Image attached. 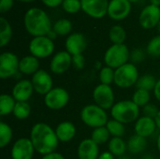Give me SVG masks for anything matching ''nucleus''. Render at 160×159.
Instances as JSON below:
<instances>
[{"instance_id":"nucleus-1","label":"nucleus","mask_w":160,"mask_h":159,"mask_svg":"<svg viewBox=\"0 0 160 159\" xmlns=\"http://www.w3.org/2000/svg\"><path fill=\"white\" fill-rule=\"evenodd\" d=\"M30 140L36 152L43 156L55 152L59 142L55 130L45 123H38L33 126Z\"/></svg>"},{"instance_id":"nucleus-2","label":"nucleus","mask_w":160,"mask_h":159,"mask_svg":"<svg viewBox=\"0 0 160 159\" xmlns=\"http://www.w3.org/2000/svg\"><path fill=\"white\" fill-rule=\"evenodd\" d=\"M24 26L26 31L35 37L47 36L52 29L49 16L38 7L27 10L24 15Z\"/></svg>"},{"instance_id":"nucleus-3","label":"nucleus","mask_w":160,"mask_h":159,"mask_svg":"<svg viewBox=\"0 0 160 159\" xmlns=\"http://www.w3.org/2000/svg\"><path fill=\"white\" fill-rule=\"evenodd\" d=\"M111 114L112 119L124 125L130 124L139 119L140 107L132 100H122L112 106L111 109Z\"/></svg>"},{"instance_id":"nucleus-4","label":"nucleus","mask_w":160,"mask_h":159,"mask_svg":"<svg viewBox=\"0 0 160 159\" xmlns=\"http://www.w3.org/2000/svg\"><path fill=\"white\" fill-rule=\"evenodd\" d=\"M81 119L87 127L93 128L105 127L109 121L105 110L96 104L84 106L81 112Z\"/></svg>"},{"instance_id":"nucleus-5","label":"nucleus","mask_w":160,"mask_h":159,"mask_svg":"<svg viewBox=\"0 0 160 159\" xmlns=\"http://www.w3.org/2000/svg\"><path fill=\"white\" fill-rule=\"evenodd\" d=\"M129 56L128 48L125 44H113L106 51L104 62L107 67L116 69L128 63Z\"/></svg>"},{"instance_id":"nucleus-6","label":"nucleus","mask_w":160,"mask_h":159,"mask_svg":"<svg viewBox=\"0 0 160 159\" xmlns=\"http://www.w3.org/2000/svg\"><path fill=\"white\" fill-rule=\"evenodd\" d=\"M139 71L132 63H127L115 69L114 83L120 88H129L136 85L139 80Z\"/></svg>"},{"instance_id":"nucleus-7","label":"nucleus","mask_w":160,"mask_h":159,"mask_svg":"<svg viewBox=\"0 0 160 159\" xmlns=\"http://www.w3.org/2000/svg\"><path fill=\"white\" fill-rule=\"evenodd\" d=\"M29 51L31 55L39 58H46L52 54L54 51V43L47 36L36 37L29 44Z\"/></svg>"},{"instance_id":"nucleus-8","label":"nucleus","mask_w":160,"mask_h":159,"mask_svg":"<svg viewBox=\"0 0 160 159\" xmlns=\"http://www.w3.org/2000/svg\"><path fill=\"white\" fill-rule=\"evenodd\" d=\"M69 101L68 91L62 87L52 88L44 97V103L50 110L58 111L65 108Z\"/></svg>"},{"instance_id":"nucleus-9","label":"nucleus","mask_w":160,"mask_h":159,"mask_svg":"<svg viewBox=\"0 0 160 159\" xmlns=\"http://www.w3.org/2000/svg\"><path fill=\"white\" fill-rule=\"evenodd\" d=\"M93 98L96 105L106 110L112 109L114 103V94L111 85L98 84L93 91Z\"/></svg>"},{"instance_id":"nucleus-10","label":"nucleus","mask_w":160,"mask_h":159,"mask_svg":"<svg viewBox=\"0 0 160 159\" xmlns=\"http://www.w3.org/2000/svg\"><path fill=\"white\" fill-rule=\"evenodd\" d=\"M20 60L12 52H3L0 55V78L5 80L13 77L19 71Z\"/></svg>"},{"instance_id":"nucleus-11","label":"nucleus","mask_w":160,"mask_h":159,"mask_svg":"<svg viewBox=\"0 0 160 159\" xmlns=\"http://www.w3.org/2000/svg\"><path fill=\"white\" fill-rule=\"evenodd\" d=\"M34 145L30 139L21 138L15 142L11 148L12 159H32L35 153Z\"/></svg>"},{"instance_id":"nucleus-12","label":"nucleus","mask_w":160,"mask_h":159,"mask_svg":"<svg viewBox=\"0 0 160 159\" xmlns=\"http://www.w3.org/2000/svg\"><path fill=\"white\" fill-rule=\"evenodd\" d=\"M32 84L35 92L39 95H47L52 89V78L45 70L39 69L32 76Z\"/></svg>"},{"instance_id":"nucleus-13","label":"nucleus","mask_w":160,"mask_h":159,"mask_svg":"<svg viewBox=\"0 0 160 159\" xmlns=\"http://www.w3.org/2000/svg\"><path fill=\"white\" fill-rule=\"evenodd\" d=\"M82 10L93 18H102L108 13L107 0H81Z\"/></svg>"},{"instance_id":"nucleus-14","label":"nucleus","mask_w":160,"mask_h":159,"mask_svg":"<svg viewBox=\"0 0 160 159\" xmlns=\"http://www.w3.org/2000/svg\"><path fill=\"white\" fill-rule=\"evenodd\" d=\"M160 21L159 7L149 5L145 7L140 14L139 22L142 28L151 29L158 26Z\"/></svg>"},{"instance_id":"nucleus-15","label":"nucleus","mask_w":160,"mask_h":159,"mask_svg":"<svg viewBox=\"0 0 160 159\" xmlns=\"http://www.w3.org/2000/svg\"><path fill=\"white\" fill-rule=\"evenodd\" d=\"M72 65V55L67 51H62L53 55L50 63V69L54 74L65 73Z\"/></svg>"},{"instance_id":"nucleus-16","label":"nucleus","mask_w":160,"mask_h":159,"mask_svg":"<svg viewBox=\"0 0 160 159\" xmlns=\"http://www.w3.org/2000/svg\"><path fill=\"white\" fill-rule=\"evenodd\" d=\"M131 10V5L128 0H112L109 3L108 14L115 21H121L128 17Z\"/></svg>"},{"instance_id":"nucleus-17","label":"nucleus","mask_w":160,"mask_h":159,"mask_svg":"<svg viewBox=\"0 0 160 159\" xmlns=\"http://www.w3.org/2000/svg\"><path fill=\"white\" fill-rule=\"evenodd\" d=\"M32 82L29 80L19 81L12 88L11 96L17 102H27L34 92Z\"/></svg>"},{"instance_id":"nucleus-18","label":"nucleus","mask_w":160,"mask_h":159,"mask_svg":"<svg viewBox=\"0 0 160 159\" xmlns=\"http://www.w3.org/2000/svg\"><path fill=\"white\" fill-rule=\"evenodd\" d=\"M87 41L85 37L81 33H74L68 37L66 40V49L68 53L73 55L82 54L86 49Z\"/></svg>"},{"instance_id":"nucleus-19","label":"nucleus","mask_w":160,"mask_h":159,"mask_svg":"<svg viewBox=\"0 0 160 159\" xmlns=\"http://www.w3.org/2000/svg\"><path fill=\"white\" fill-rule=\"evenodd\" d=\"M158 128L154 118L142 116L139 118L135 123V133L142 138H148L152 136Z\"/></svg>"},{"instance_id":"nucleus-20","label":"nucleus","mask_w":160,"mask_h":159,"mask_svg":"<svg viewBox=\"0 0 160 159\" xmlns=\"http://www.w3.org/2000/svg\"><path fill=\"white\" fill-rule=\"evenodd\" d=\"M99 148L92 139H85L81 142L78 147L79 159H98Z\"/></svg>"},{"instance_id":"nucleus-21","label":"nucleus","mask_w":160,"mask_h":159,"mask_svg":"<svg viewBox=\"0 0 160 159\" xmlns=\"http://www.w3.org/2000/svg\"><path fill=\"white\" fill-rule=\"evenodd\" d=\"M55 133H56V136H57L59 142H68L75 137L76 127L71 122L65 121V122L60 123L56 127Z\"/></svg>"},{"instance_id":"nucleus-22","label":"nucleus","mask_w":160,"mask_h":159,"mask_svg":"<svg viewBox=\"0 0 160 159\" xmlns=\"http://www.w3.org/2000/svg\"><path fill=\"white\" fill-rule=\"evenodd\" d=\"M39 62L38 59L33 55L24 56L20 60L19 63V71L25 75H34L38 71Z\"/></svg>"},{"instance_id":"nucleus-23","label":"nucleus","mask_w":160,"mask_h":159,"mask_svg":"<svg viewBox=\"0 0 160 159\" xmlns=\"http://www.w3.org/2000/svg\"><path fill=\"white\" fill-rule=\"evenodd\" d=\"M146 139L139 135H133L128 142V149L132 154H140L146 148Z\"/></svg>"},{"instance_id":"nucleus-24","label":"nucleus","mask_w":160,"mask_h":159,"mask_svg":"<svg viewBox=\"0 0 160 159\" xmlns=\"http://www.w3.org/2000/svg\"><path fill=\"white\" fill-rule=\"evenodd\" d=\"M16 100L14 97L10 95L3 94L0 97V114L2 116L8 115L10 113H13L15 105H16Z\"/></svg>"},{"instance_id":"nucleus-25","label":"nucleus","mask_w":160,"mask_h":159,"mask_svg":"<svg viewBox=\"0 0 160 159\" xmlns=\"http://www.w3.org/2000/svg\"><path fill=\"white\" fill-rule=\"evenodd\" d=\"M109 152L112 153L115 157H121L123 156L127 149H128V143L122 139V138H117L113 137L110 142H109Z\"/></svg>"},{"instance_id":"nucleus-26","label":"nucleus","mask_w":160,"mask_h":159,"mask_svg":"<svg viewBox=\"0 0 160 159\" xmlns=\"http://www.w3.org/2000/svg\"><path fill=\"white\" fill-rule=\"evenodd\" d=\"M12 29L9 22L4 18H0V47H5L11 39Z\"/></svg>"},{"instance_id":"nucleus-27","label":"nucleus","mask_w":160,"mask_h":159,"mask_svg":"<svg viewBox=\"0 0 160 159\" xmlns=\"http://www.w3.org/2000/svg\"><path fill=\"white\" fill-rule=\"evenodd\" d=\"M157 82H158V81L156 80V78L153 75L145 74L139 78V80L136 83V87H137V89H143V90L150 92L151 90L154 91Z\"/></svg>"},{"instance_id":"nucleus-28","label":"nucleus","mask_w":160,"mask_h":159,"mask_svg":"<svg viewBox=\"0 0 160 159\" xmlns=\"http://www.w3.org/2000/svg\"><path fill=\"white\" fill-rule=\"evenodd\" d=\"M109 37L113 44H124L127 38V33L122 26L114 25L111 28Z\"/></svg>"},{"instance_id":"nucleus-29","label":"nucleus","mask_w":160,"mask_h":159,"mask_svg":"<svg viewBox=\"0 0 160 159\" xmlns=\"http://www.w3.org/2000/svg\"><path fill=\"white\" fill-rule=\"evenodd\" d=\"M110 136H111V134L105 126V127H100L95 128L92 132L91 139L98 145H100V144H104L105 142H107Z\"/></svg>"},{"instance_id":"nucleus-30","label":"nucleus","mask_w":160,"mask_h":159,"mask_svg":"<svg viewBox=\"0 0 160 159\" xmlns=\"http://www.w3.org/2000/svg\"><path fill=\"white\" fill-rule=\"evenodd\" d=\"M150 98H151V96H150L149 91H146L143 89H137L133 94L132 101L141 108L149 104Z\"/></svg>"},{"instance_id":"nucleus-31","label":"nucleus","mask_w":160,"mask_h":159,"mask_svg":"<svg viewBox=\"0 0 160 159\" xmlns=\"http://www.w3.org/2000/svg\"><path fill=\"white\" fill-rule=\"evenodd\" d=\"M31 112V107L28 102H16L13 115L19 120H24L29 117Z\"/></svg>"},{"instance_id":"nucleus-32","label":"nucleus","mask_w":160,"mask_h":159,"mask_svg":"<svg viewBox=\"0 0 160 159\" xmlns=\"http://www.w3.org/2000/svg\"><path fill=\"white\" fill-rule=\"evenodd\" d=\"M106 127H107L108 131L110 132L111 136H112V138L113 137L122 138V136H124V134H125L124 124H122L114 119L109 120L106 125Z\"/></svg>"},{"instance_id":"nucleus-33","label":"nucleus","mask_w":160,"mask_h":159,"mask_svg":"<svg viewBox=\"0 0 160 159\" xmlns=\"http://www.w3.org/2000/svg\"><path fill=\"white\" fill-rule=\"evenodd\" d=\"M12 140V129L11 127L4 123H0V147H6Z\"/></svg>"},{"instance_id":"nucleus-34","label":"nucleus","mask_w":160,"mask_h":159,"mask_svg":"<svg viewBox=\"0 0 160 159\" xmlns=\"http://www.w3.org/2000/svg\"><path fill=\"white\" fill-rule=\"evenodd\" d=\"M72 29V23L67 19L58 20L52 26V30L57 34V36H66Z\"/></svg>"},{"instance_id":"nucleus-35","label":"nucleus","mask_w":160,"mask_h":159,"mask_svg":"<svg viewBox=\"0 0 160 159\" xmlns=\"http://www.w3.org/2000/svg\"><path fill=\"white\" fill-rule=\"evenodd\" d=\"M114 73L115 70L110 67H102L99 71V81L100 83L106 84V85H111V83L114 82Z\"/></svg>"},{"instance_id":"nucleus-36","label":"nucleus","mask_w":160,"mask_h":159,"mask_svg":"<svg viewBox=\"0 0 160 159\" xmlns=\"http://www.w3.org/2000/svg\"><path fill=\"white\" fill-rule=\"evenodd\" d=\"M64 10L68 13H77L82 8V3L80 0H64L62 3Z\"/></svg>"},{"instance_id":"nucleus-37","label":"nucleus","mask_w":160,"mask_h":159,"mask_svg":"<svg viewBox=\"0 0 160 159\" xmlns=\"http://www.w3.org/2000/svg\"><path fill=\"white\" fill-rule=\"evenodd\" d=\"M147 52L154 56L159 57L160 56V35L153 37L147 45Z\"/></svg>"},{"instance_id":"nucleus-38","label":"nucleus","mask_w":160,"mask_h":159,"mask_svg":"<svg viewBox=\"0 0 160 159\" xmlns=\"http://www.w3.org/2000/svg\"><path fill=\"white\" fill-rule=\"evenodd\" d=\"M159 110L157 108V106L155 104H147L146 106L143 107V113H144V116H147V117H151V118H156L158 113Z\"/></svg>"},{"instance_id":"nucleus-39","label":"nucleus","mask_w":160,"mask_h":159,"mask_svg":"<svg viewBox=\"0 0 160 159\" xmlns=\"http://www.w3.org/2000/svg\"><path fill=\"white\" fill-rule=\"evenodd\" d=\"M84 64H85V61H84V57L82 54H78V55L72 56V65L75 68L82 69V68H83Z\"/></svg>"},{"instance_id":"nucleus-40","label":"nucleus","mask_w":160,"mask_h":159,"mask_svg":"<svg viewBox=\"0 0 160 159\" xmlns=\"http://www.w3.org/2000/svg\"><path fill=\"white\" fill-rule=\"evenodd\" d=\"M13 6V0H0V12L5 13Z\"/></svg>"},{"instance_id":"nucleus-41","label":"nucleus","mask_w":160,"mask_h":159,"mask_svg":"<svg viewBox=\"0 0 160 159\" xmlns=\"http://www.w3.org/2000/svg\"><path fill=\"white\" fill-rule=\"evenodd\" d=\"M143 57H144L143 52L141 50H135L132 52V55H131V59L134 62H141L143 59Z\"/></svg>"},{"instance_id":"nucleus-42","label":"nucleus","mask_w":160,"mask_h":159,"mask_svg":"<svg viewBox=\"0 0 160 159\" xmlns=\"http://www.w3.org/2000/svg\"><path fill=\"white\" fill-rule=\"evenodd\" d=\"M47 7H55L57 6H59L60 4L63 3L64 0H41Z\"/></svg>"},{"instance_id":"nucleus-43","label":"nucleus","mask_w":160,"mask_h":159,"mask_svg":"<svg viewBox=\"0 0 160 159\" xmlns=\"http://www.w3.org/2000/svg\"><path fill=\"white\" fill-rule=\"evenodd\" d=\"M41 159H65V157L57 152H52V153L43 156V157Z\"/></svg>"},{"instance_id":"nucleus-44","label":"nucleus","mask_w":160,"mask_h":159,"mask_svg":"<svg viewBox=\"0 0 160 159\" xmlns=\"http://www.w3.org/2000/svg\"><path fill=\"white\" fill-rule=\"evenodd\" d=\"M154 95H155L156 98L160 102V80L158 81V82L156 84V87L154 89Z\"/></svg>"},{"instance_id":"nucleus-45","label":"nucleus","mask_w":160,"mask_h":159,"mask_svg":"<svg viewBox=\"0 0 160 159\" xmlns=\"http://www.w3.org/2000/svg\"><path fill=\"white\" fill-rule=\"evenodd\" d=\"M113 155L110 152H105L103 154H101L99 157H98V159H113Z\"/></svg>"},{"instance_id":"nucleus-46","label":"nucleus","mask_w":160,"mask_h":159,"mask_svg":"<svg viewBox=\"0 0 160 159\" xmlns=\"http://www.w3.org/2000/svg\"><path fill=\"white\" fill-rule=\"evenodd\" d=\"M47 37H48L49 38H51L52 40H53V39H54V38H55V37H57V34H56V33H55V32H54V31H53L52 29V30H51V31H50V32L48 33Z\"/></svg>"},{"instance_id":"nucleus-47","label":"nucleus","mask_w":160,"mask_h":159,"mask_svg":"<svg viewBox=\"0 0 160 159\" xmlns=\"http://www.w3.org/2000/svg\"><path fill=\"white\" fill-rule=\"evenodd\" d=\"M155 121H156V124H157L158 128L160 129V110L159 112H158V115H157V117L155 118Z\"/></svg>"},{"instance_id":"nucleus-48","label":"nucleus","mask_w":160,"mask_h":159,"mask_svg":"<svg viewBox=\"0 0 160 159\" xmlns=\"http://www.w3.org/2000/svg\"><path fill=\"white\" fill-rule=\"evenodd\" d=\"M151 3H152V5L157 6V7L160 6V0H151Z\"/></svg>"},{"instance_id":"nucleus-49","label":"nucleus","mask_w":160,"mask_h":159,"mask_svg":"<svg viewBox=\"0 0 160 159\" xmlns=\"http://www.w3.org/2000/svg\"><path fill=\"white\" fill-rule=\"evenodd\" d=\"M158 149L160 154V134L158 135Z\"/></svg>"},{"instance_id":"nucleus-50","label":"nucleus","mask_w":160,"mask_h":159,"mask_svg":"<svg viewBox=\"0 0 160 159\" xmlns=\"http://www.w3.org/2000/svg\"><path fill=\"white\" fill-rule=\"evenodd\" d=\"M143 159H154V158H153V157H151V156H146V157H144V158Z\"/></svg>"},{"instance_id":"nucleus-51","label":"nucleus","mask_w":160,"mask_h":159,"mask_svg":"<svg viewBox=\"0 0 160 159\" xmlns=\"http://www.w3.org/2000/svg\"><path fill=\"white\" fill-rule=\"evenodd\" d=\"M18 1H22V2H32V1H35V0H18Z\"/></svg>"},{"instance_id":"nucleus-52","label":"nucleus","mask_w":160,"mask_h":159,"mask_svg":"<svg viewBox=\"0 0 160 159\" xmlns=\"http://www.w3.org/2000/svg\"><path fill=\"white\" fill-rule=\"evenodd\" d=\"M158 32H159L160 34V21L159 22H158Z\"/></svg>"},{"instance_id":"nucleus-53","label":"nucleus","mask_w":160,"mask_h":159,"mask_svg":"<svg viewBox=\"0 0 160 159\" xmlns=\"http://www.w3.org/2000/svg\"><path fill=\"white\" fill-rule=\"evenodd\" d=\"M129 2H137V1H139V0H128Z\"/></svg>"},{"instance_id":"nucleus-54","label":"nucleus","mask_w":160,"mask_h":159,"mask_svg":"<svg viewBox=\"0 0 160 159\" xmlns=\"http://www.w3.org/2000/svg\"><path fill=\"white\" fill-rule=\"evenodd\" d=\"M119 159H130V158H128V157H122V158H119Z\"/></svg>"}]
</instances>
